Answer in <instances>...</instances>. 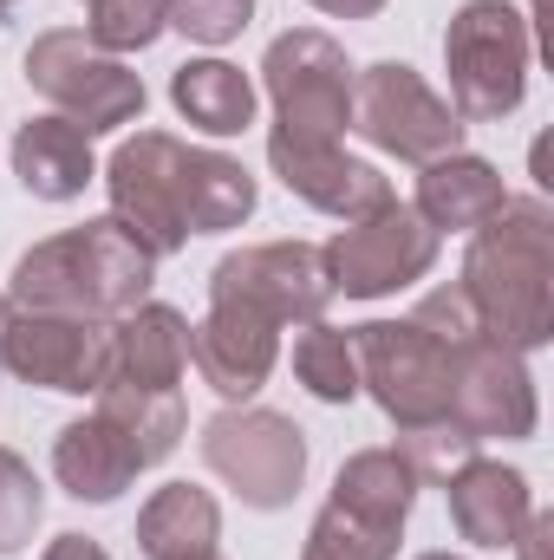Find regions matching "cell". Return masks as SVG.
Instances as JSON below:
<instances>
[{
	"label": "cell",
	"instance_id": "obj_1",
	"mask_svg": "<svg viewBox=\"0 0 554 560\" xmlns=\"http://www.w3.org/2000/svg\"><path fill=\"white\" fill-rule=\"evenodd\" d=\"M457 287L476 306L483 339L509 352H542L554 339V209L542 196H509L483 229H470Z\"/></svg>",
	"mask_w": 554,
	"mask_h": 560
},
{
	"label": "cell",
	"instance_id": "obj_2",
	"mask_svg": "<svg viewBox=\"0 0 554 560\" xmlns=\"http://www.w3.org/2000/svg\"><path fill=\"white\" fill-rule=\"evenodd\" d=\"M157 280V255L143 248L138 235L112 215L79 222L66 235L33 242L13 280H7V306L20 313H79V319H118L150 300Z\"/></svg>",
	"mask_w": 554,
	"mask_h": 560
},
{
	"label": "cell",
	"instance_id": "obj_3",
	"mask_svg": "<svg viewBox=\"0 0 554 560\" xmlns=\"http://www.w3.org/2000/svg\"><path fill=\"white\" fill-rule=\"evenodd\" d=\"M535 26L509 0H463L443 26V72H450V112L463 125H503L529 92Z\"/></svg>",
	"mask_w": 554,
	"mask_h": 560
},
{
	"label": "cell",
	"instance_id": "obj_4",
	"mask_svg": "<svg viewBox=\"0 0 554 560\" xmlns=\"http://www.w3.org/2000/svg\"><path fill=\"white\" fill-rule=\"evenodd\" d=\"M26 85H33L66 125H79L85 138H105V131L138 125L143 105H150V92H143L138 72H131L125 59L99 52L79 26H53V33H39V39L26 46Z\"/></svg>",
	"mask_w": 554,
	"mask_h": 560
},
{
	"label": "cell",
	"instance_id": "obj_5",
	"mask_svg": "<svg viewBox=\"0 0 554 560\" xmlns=\"http://www.w3.org/2000/svg\"><path fill=\"white\" fill-rule=\"evenodd\" d=\"M262 85L280 143H339L353 131V59L333 33L293 26L262 52Z\"/></svg>",
	"mask_w": 554,
	"mask_h": 560
},
{
	"label": "cell",
	"instance_id": "obj_6",
	"mask_svg": "<svg viewBox=\"0 0 554 560\" xmlns=\"http://www.w3.org/2000/svg\"><path fill=\"white\" fill-rule=\"evenodd\" d=\"M353 131L372 150H385L399 163H417V170L463 150V118L405 59H379V66L353 72Z\"/></svg>",
	"mask_w": 554,
	"mask_h": 560
},
{
	"label": "cell",
	"instance_id": "obj_7",
	"mask_svg": "<svg viewBox=\"0 0 554 560\" xmlns=\"http://www.w3.org/2000/svg\"><path fill=\"white\" fill-rule=\"evenodd\" d=\"M346 332H353V352H359V392H372V405L399 430L450 411L457 352L443 339H430L417 319H366V326H346Z\"/></svg>",
	"mask_w": 554,
	"mask_h": 560
},
{
	"label": "cell",
	"instance_id": "obj_8",
	"mask_svg": "<svg viewBox=\"0 0 554 560\" xmlns=\"http://www.w3.org/2000/svg\"><path fill=\"white\" fill-rule=\"evenodd\" d=\"M203 463L249 509H287L307 482V430L262 405H229L203 423Z\"/></svg>",
	"mask_w": 554,
	"mask_h": 560
},
{
	"label": "cell",
	"instance_id": "obj_9",
	"mask_svg": "<svg viewBox=\"0 0 554 560\" xmlns=\"http://www.w3.org/2000/svg\"><path fill=\"white\" fill-rule=\"evenodd\" d=\"M437 248H443V235L424 229V215H417L412 202L392 196L385 209L346 222V229L320 248V261H326L333 293H346V300H379V293H399V287H412V280L430 275V268H437Z\"/></svg>",
	"mask_w": 554,
	"mask_h": 560
},
{
	"label": "cell",
	"instance_id": "obj_10",
	"mask_svg": "<svg viewBox=\"0 0 554 560\" xmlns=\"http://www.w3.org/2000/svg\"><path fill=\"white\" fill-rule=\"evenodd\" d=\"M0 372L39 392L66 398H99L112 378V319H79V313H7L0 326Z\"/></svg>",
	"mask_w": 554,
	"mask_h": 560
},
{
	"label": "cell",
	"instance_id": "obj_11",
	"mask_svg": "<svg viewBox=\"0 0 554 560\" xmlns=\"http://www.w3.org/2000/svg\"><path fill=\"white\" fill-rule=\"evenodd\" d=\"M183 150L189 143L170 131H138L112 150L105 163V196H112V222H125L143 248L163 261L176 248H189V215H183Z\"/></svg>",
	"mask_w": 554,
	"mask_h": 560
},
{
	"label": "cell",
	"instance_id": "obj_12",
	"mask_svg": "<svg viewBox=\"0 0 554 560\" xmlns=\"http://www.w3.org/2000/svg\"><path fill=\"white\" fill-rule=\"evenodd\" d=\"M209 300L249 306L275 326H307V319H326L333 280H326V261L313 242H255V248H235L216 261Z\"/></svg>",
	"mask_w": 554,
	"mask_h": 560
},
{
	"label": "cell",
	"instance_id": "obj_13",
	"mask_svg": "<svg viewBox=\"0 0 554 560\" xmlns=\"http://www.w3.org/2000/svg\"><path fill=\"white\" fill-rule=\"evenodd\" d=\"M450 418L463 423L476 443H522V436H535L542 398H535L529 352H509V346H496V339H470V346L457 352Z\"/></svg>",
	"mask_w": 554,
	"mask_h": 560
},
{
	"label": "cell",
	"instance_id": "obj_14",
	"mask_svg": "<svg viewBox=\"0 0 554 560\" xmlns=\"http://www.w3.org/2000/svg\"><path fill=\"white\" fill-rule=\"evenodd\" d=\"M189 365L203 372V385L222 405H249L280 365V326L249 306L209 300V313L189 326Z\"/></svg>",
	"mask_w": 554,
	"mask_h": 560
},
{
	"label": "cell",
	"instance_id": "obj_15",
	"mask_svg": "<svg viewBox=\"0 0 554 560\" xmlns=\"http://www.w3.org/2000/svg\"><path fill=\"white\" fill-rule=\"evenodd\" d=\"M268 170L287 183V196H300L307 209H320L333 222H359V215L392 202V176L379 163H366V156H346V143L268 138Z\"/></svg>",
	"mask_w": 554,
	"mask_h": 560
},
{
	"label": "cell",
	"instance_id": "obj_16",
	"mask_svg": "<svg viewBox=\"0 0 554 560\" xmlns=\"http://www.w3.org/2000/svg\"><path fill=\"white\" fill-rule=\"evenodd\" d=\"M443 495H450V528L470 548H516V535L535 515L529 476L509 469V463H496V456H470L463 469H450Z\"/></svg>",
	"mask_w": 554,
	"mask_h": 560
},
{
	"label": "cell",
	"instance_id": "obj_17",
	"mask_svg": "<svg viewBox=\"0 0 554 560\" xmlns=\"http://www.w3.org/2000/svg\"><path fill=\"white\" fill-rule=\"evenodd\" d=\"M189 372V319L163 300H143L112 319V378L143 392H176ZM105 378V385H112Z\"/></svg>",
	"mask_w": 554,
	"mask_h": 560
},
{
	"label": "cell",
	"instance_id": "obj_18",
	"mask_svg": "<svg viewBox=\"0 0 554 560\" xmlns=\"http://www.w3.org/2000/svg\"><path fill=\"white\" fill-rule=\"evenodd\" d=\"M503 202H509V183H503V170H496L489 156L450 150V156H437V163L417 170V202L412 209L424 215V229H437V235H470V229H483Z\"/></svg>",
	"mask_w": 554,
	"mask_h": 560
},
{
	"label": "cell",
	"instance_id": "obj_19",
	"mask_svg": "<svg viewBox=\"0 0 554 560\" xmlns=\"http://www.w3.org/2000/svg\"><path fill=\"white\" fill-rule=\"evenodd\" d=\"M13 176L26 196L39 202H72L85 196V183L99 176V156H92V138L79 125H66L59 112H39L13 131Z\"/></svg>",
	"mask_w": 554,
	"mask_h": 560
},
{
	"label": "cell",
	"instance_id": "obj_20",
	"mask_svg": "<svg viewBox=\"0 0 554 560\" xmlns=\"http://www.w3.org/2000/svg\"><path fill=\"white\" fill-rule=\"evenodd\" d=\"M53 476H59V489H66L72 502H118L143 469H138V456H131V443L92 411V418H79V423L59 430V443H53Z\"/></svg>",
	"mask_w": 554,
	"mask_h": 560
},
{
	"label": "cell",
	"instance_id": "obj_21",
	"mask_svg": "<svg viewBox=\"0 0 554 560\" xmlns=\"http://www.w3.org/2000/svg\"><path fill=\"white\" fill-rule=\"evenodd\" d=\"M222 541V509L196 482H163L138 509V555L143 560H203Z\"/></svg>",
	"mask_w": 554,
	"mask_h": 560
},
{
	"label": "cell",
	"instance_id": "obj_22",
	"mask_svg": "<svg viewBox=\"0 0 554 560\" xmlns=\"http://www.w3.org/2000/svg\"><path fill=\"white\" fill-rule=\"evenodd\" d=\"M170 105L183 112L189 131L203 138H235L255 125V79L229 59H189L170 79Z\"/></svg>",
	"mask_w": 554,
	"mask_h": 560
},
{
	"label": "cell",
	"instance_id": "obj_23",
	"mask_svg": "<svg viewBox=\"0 0 554 560\" xmlns=\"http://www.w3.org/2000/svg\"><path fill=\"white\" fill-rule=\"evenodd\" d=\"M183 215H189V235H229V229H242L255 215V176L235 156L189 143L183 150Z\"/></svg>",
	"mask_w": 554,
	"mask_h": 560
},
{
	"label": "cell",
	"instance_id": "obj_24",
	"mask_svg": "<svg viewBox=\"0 0 554 560\" xmlns=\"http://www.w3.org/2000/svg\"><path fill=\"white\" fill-rule=\"evenodd\" d=\"M417 489H424V482H417V469L399 450H359V456H346L339 476H333V509H346V515H359V522H379V528H405Z\"/></svg>",
	"mask_w": 554,
	"mask_h": 560
},
{
	"label": "cell",
	"instance_id": "obj_25",
	"mask_svg": "<svg viewBox=\"0 0 554 560\" xmlns=\"http://www.w3.org/2000/svg\"><path fill=\"white\" fill-rule=\"evenodd\" d=\"M99 418L131 443L138 469H157V463L183 443V430H189L183 392H143V385H118V378L99 385Z\"/></svg>",
	"mask_w": 554,
	"mask_h": 560
},
{
	"label": "cell",
	"instance_id": "obj_26",
	"mask_svg": "<svg viewBox=\"0 0 554 560\" xmlns=\"http://www.w3.org/2000/svg\"><path fill=\"white\" fill-rule=\"evenodd\" d=\"M293 378L307 385V398L320 405H353L359 398V352H353V332L346 326H326V319H307L293 332Z\"/></svg>",
	"mask_w": 554,
	"mask_h": 560
},
{
	"label": "cell",
	"instance_id": "obj_27",
	"mask_svg": "<svg viewBox=\"0 0 554 560\" xmlns=\"http://www.w3.org/2000/svg\"><path fill=\"white\" fill-rule=\"evenodd\" d=\"M405 528H379V522H359L346 509H320L313 528H307V555L313 560H399Z\"/></svg>",
	"mask_w": 554,
	"mask_h": 560
},
{
	"label": "cell",
	"instance_id": "obj_28",
	"mask_svg": "<svg viewBox=\"0 0 554 560\" xmlns=\"http://www.w3.org/2000/svg\"><path fill=\"white\" fill-rule=\"evenodd\" d=\"M163 33V0H85V39L112 59L157 46Z\"/></svg>",
	"mask_w": 554,
	"mask_h": 560
},
{
	"label": "cell",
	"instance_id": "obj_29",
	"mask_svg": "<svg viewBox=\"0 0 554 560\" xmlns=\"http://www.w3.org/2000/svg\"><path fill=\"white\" fill-rule=\"evenodd\" d=\"M392 450H399V456L417 469V482H443V476H450V469H463L483 443H476L463 423L450 418V411H443V418H430V423H405Z\"/></svg>",
	"mask_w": 554,
	"mask_h": 560
},
{
	"label": "cell",
	"instance_id": "obj_30",
	"mask_svg": "<svg viewBox=\"0 0 554 560\" xmlns=\"http://www.w3.org/2000/svg\"><path fill=\"white\" fill-rule=\"evenodd\" d=\"M39 515H46V489H39L33 463L0 450V555H20L39 535Z\"/></svg>",
	"mask_w": 554,
	"mask_h": 560
},
{
	"label": "cell",
	"instance_id": "obj_31",
	"mask_svg": "<svg viewBox=\"0 0 554 560\" xmlns=\"http://www.w3.org/2000/svg\"><path fill=\"white\" fill-rule=\"evenodd\" d=\"M255 20V0H163V26H176L196 46H229Z\"/></svg>",
	"mask_w": 554,
	"mask_h": 560
},
{
	"label": "cell",
	"instance_id": "obj_32",
	"mask_svg": "<svg viewBox=\"0 0 554 560\" xmlns=\"http://www.w3.org/2000/svg\"><path fill=\"white\" fill-rule=\"evenodd\" d=\"M412 319L430 332V339H443L450 352H463L470 339H483V326H476V306H470V293L450 280V287H437V293H424L412 306Z\"/></svg>",
	"mask_w": 554,
	"mask_h": 560
},
{
	"label": "cell",
	"instance_id": "obj_33",
	"mask_svg": "<svg viewBox=\"0 0 554 560\" xmlns=\"http://www.w3.org/2000/svg\"><path fill=\"white\" fill-rule=\"evenodd\" d=\"M516 560H554V515H529V528L516 535Z\"/></svg>",
	"mask_w": 554,
	"mask_h": 560
},
{
	"label": "cell",
	"instance_id": "obj_34",
	"mask_svg": "<svg viewBox=\"0 0 554 560\" xmlns=\"http://www.w3.org/2000/svg\"><path fill=\"white\" fill-rule=\"evenodd\" d=\"M39 560H112V555H105L92 535H59V541H53V548H46Z\"/></svg>",
	"mask_w": 554,
	"mask_h": 560
},
{
	"label": "cell",
	"instance_id": "obj_35",
	"mask_svg": "<svg viewBox=\"0 0 554 560\" xmlns=\"http://www.w3.org/2000/svg\"><path fill=\"white\" fill-rule=\"evenodd\" d=\"M307 7H320L333 20H372V13H385V0H307Z\"/></svg>",
	"mask_w": 554,
	"mask_h": 560
},
{
	"label": "cell",
	"instance_id": "obj_36",
	"mask_svg": "<svg viewBox=\"0 0 554 560\" xmlns=\"http://www.w3.org/2000/svg\"><path fill=\"white\" fill-rule=\"evenodd\" d=\"M7 313H13V306H7V293H0V326H7Z\"/></svg>",
	"mask_w": 554,
	"mask_h": 560
},
{
	"label": "cell",
	"instance_id": "obj_37",
	"mask_svg": "<svg viewBox=\"0 0 554 560\" xmlns=\"http://www.w3.org/2000/svg\"><path fill=\"white\" fill-rule=\"evenodd\" d=\"M417 560H463V555H417Z\"/></svg>",
	"mask_w": 554,
	"mask_h": 560
},
{
	"label": "cell",
	"instance_id": "obj_38",
	"mask_svg": "<svg viewBox=\"0 0 554 560\" xmlns=\"http://www.w3.org/2000/svg\"><path fill=\"white\" fill-rule=\"evenodd\" d=\"M7 7H20V0H0V13H7Z\"/></svg>",
	"mask_w": 554,
	"mask_h": 560
},
{
	"label": "cell",
	"instance_id": "obj_39",
	"mask_svg": "<svg viewBox=\"0 0 554 560\" xmlns=\"http://www.w3.org/2000/svg\"><path fill=\"white\" fill-rule=\"evenodd\" d=\"M203 560H222V555H203Z\"/></svg>",
	"mask_w": 554,
	"mask_h": 560
},
{
	"label": "cell",
	"instance_id": "obj_40",
	"mask_svg": "<svg viewBox=\"0 0 554 560\" xmlns=\"http://www.w3.org/2000/svg\"><path fill=\"white\" fill-rule=\"evenodd\" d=\"M300 560H313V555H300Z\"/></svg>",
	"mask_w": 554,
	"mask_h": 560
}]
</instances>
